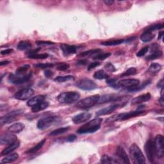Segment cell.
I'll list each match as a JSON object with an SVG mask.
<instances>
[{"label":"cell","mask_w":164,"mask_h":164,"mask_svg":"<svg viewBox=\"0 0 164 164\" xmlns=\"http://www.w3.org/2000/svg\"><path fill=\"white\" fill-rule=\"evenodd\" d=\"M14 51L13 49H7V50H5L1 51V54H3V55H6V54H10L11 53H12Z\"/></svg>","instance_id":"obj_51"},{"label":"cell","mask_w":164,"mask_h":164,"mask_svg":"<svg viewBox=\"0 0 164 164\" xmlns=\"http://www.w3.org/2000/svg\"><path fill=\"white\" fill-rule=\"evenodd\" d=\"M149 49V48L148 46H146V47H144L143 48H142L141 50L139 51H138L137 53H136V56L139 57H141L144 56L145 54L147 52H148Z\"/></svg>","instance_id":"obj_44"},{"label":"cell","mask_w":164,"mask_h":164,"mask_svg":"<svg viewBox=\"0 0 164 164\" xmlns=\"http://www.w3.org/2000/svg\"><path fill=\"white\" fill-rule=\"evenodd\" d=\"M61 49L64 55H69V54L76 53L78 50V47L67 44H61Z\"/></svg>","instance_id":"obj_19"},{"label":"cell","mask_w":164,"mask_h":164,"mask_svg":"<svg viewBox=\"0 0 164 164\" xmlns=\"http://www.w3.org/2000/svg\"><path fill=\"white\" fill-rule=\"evenodd\" d=\"M100 96L96 94L84 98L76 103V107L80 109H87L91 108L98 103Z\"/></svg>","instance_id":"obj_5"},{"label":"cell","mask_w":164,"mask_h":164,"mask_svg":"<svg viewBox=\"0 0 164 164\" xmlns=\"http://www.w3.org/2000/svg\"><path fill=\"white\" fill-rule=\"evenodd\" d=\"M36 44L39 46H43V45H52L54 44V42L51 41H36Z\"/></svg>","instance_id":"obj_47"},{"label":"cell","mask_w":164,"mask_h":164,"mask_svg":"<svg viewBox=\"0 0 164 164\" xmlns=\"http://www.w3.org/2000/svg\"><path fill=\"white\" fill-rule=\"evenodd\" d=\"M163 28V24H156L147 26L146 28L145 31H149L153 32V31L158 30H161Z\"/></svg>","instance_id":"obj_38"},{"label":"cell","mask_w":164,"mask_h":164,"mask_svg":"<svg viewBox=\"0 0 164 164\" xmlns=\"http://www.w3.org/2000/svg\"><path fill=\"white\" fill-rule=\"evenodd\" d=\"M111 55L110 53H103V54H97V55H95L94 57H93V59L94 60H105L107 58H108Z\"/></svg>","instance_id":"obj_41"},{"label":"cell","mask_w":164,"mask_h":164,"mask_svg":"<svg viewBox=\"0 0 164 164\" xmlns=\"http://www.w3.org/2000/svg\"><path fill=\"white\" fill-rule=\"evenodd\" d=\"M105 68L107 69V71H108L111 72V73L115 72V71H116V68H115V67L113 66V65L111 63L107 64L105 65Z\"/></svg>","instance_id":"obj_45"},{"label":"cell","mask_w":164,"mask_h":164,"mask_svg":"<svg viewBox=\"0 0 164 164\" xmlns=\"http://www.w3.org/2000/svg\"><path fill=\"white\" fill-rule=\"evenodd\" d=\"M100 64H100V62H92V63H91V64L89 65L88 67H87V70H88V71H90L91 69H94L95 67H97V66H99V65H100Z\"/></svg>","instance_id":"obj_48"},{"label":"cell","mask_w":164,"mask_h":164,"mask_svg":"<svg viewBox=\"0 0 164 164\" xmlns=\"http://www.w3.org/2000/svg\"><path fill=\"white\" fill-rule=\"evenodd\" d=\"M19 146H20L19 141L15 142V143L9 145L7 147H6V148L3 149V151L2 152V156L7 155L13 152L14 150L18 149L19 147Z\"/></svg>","instance_id":"obj_23"},{"label":"cell","mask_w":164,"mask_h":164,"mask_svg":"<svg viewBox=\"0 0 164 164\" xmlns=\"http://www.w3.org/2000/svg\"><path fill=\"white\" fill-rule=\"evenodd\" d=\"M91 116L92 114L89 112L81 113L73 117V118L72 119V121L75 124L84 123L87 121H89V120L91 118Z\"/></svg>","instance_id":"obj_16"},{"label":"cell","mask_w":164,"mask_h":164,"mask_svg":"<svg viewBox=\"0 0 164 164\" xmlns=\"http://www.w3.org/2000/svg\"><path fill=\"white\" fill-rule=\"evenodd\" d=\"M101 163H119V161H117L116 159H113L112 157L108 155H103L101 159Z\"/></svg>","instance_id":"obj_34"},{"label":"cell","mask_w":164,"mask_h":164,"mask_svg":"<svg viewBox=\"0 0 164 164\" xmlns=\"http://www.w3.org/2000/svg\"><path fill=\"white\" fill-rule=\"evenodd\" d=\"M46 141V139H44L43 140H42L41 142H39V143H38L37 145H35L34 147H32V148H31L30 149H29L28 151H27L26 153H35L37 152L39 150H40L42 146L44 145Z\"/></svg>","instance_id":"obj_29"},{"label":"cell","mask_w":164,"mask_h":164,"mask_svg":"<svg viewBox=\"0 0 164 164\" xmlns=\"http://www.w3.org/2000/svg\"><path fill=\"white\" fill-rule=\"evenodd\" d=\"M32 47L31 43L29 41H21L17 46V48L19 50H28Z\"/></svg>","instance_id":"obj_27"},{"label":"cell","mask_w":164,"mask_h":164,"mask_svg":"<svg viewBox=\"0 0 164 164\" xmlns=\"http://www.w3.org/2000/svg\"><path fill=\"white\" fill-rule=\"evenodd\" d=\"M130 154L133 162L135 164L146 163V158L143 151L136 144H132L130 147Z\"/></svg>","instance_id":"obj_3"},{"label":"cell","mask_w":164,"mask_h":164,"mask_svg":"<svg viewBox=\"0 0 164 164\" xmlns=\"http://www.w3.org/2000/svg\"><path fill=\"white\" fill-rule=\"evenodd\" d=\"M124 40L123 39H119V40H113V41H107L101 42V44L105 46H117L124 42Z\"/></svg>","instance_id":"obj_32"},{"label":"cell","mask_w":164,"mask_h":164,"mask_svg":"<svg viewBox=\"0 0 164 164\" xmlns=\"http://www.w3.org/2000/svg\"><path fill=\"white\" fill-rule=\"evenodd\" d=\"M25 126L22 123H15L10 125L8 128V131L12 133H19L24 130Z\"/></svg>","instance_id":"obj_20"},{"label":"cell","mask_w":164,"mask_h":164,"mask_svg":"<svg viewBox=\"0 0 164 164\" xmlns=\"http://www.w3.org/2000/svg\"><path fill=\"white\" fill-rule=\"evenodd\" d=\"M156 156L162 158L164 155V138L162 135H157L154 140Z\"/></svg>","instance_id":"obj_9"},{"label":"cell","mask_w":164,"mask_h":164,"mask_svg":"<svg viewBox=\"0 0 164 164\" xmlns=\"http://www.w3.org/2000/svg\"><path fill=\"white\" fill-rule=\"evenodd\" d=\"M69 68V65L67 64H65V63L60 64L57 67V69L59 71H65Z\"/></svg>","instance_id":"obj_46"},{"label":"cell","mask_w":164,"mask_h":164,"mask_svg":"<svg viewBox=\"0 0 164 164\" xmlns=\"http://www.w3.org/2000/svg\"><path fill=\"white\" fill-rule=\"evenodd\" d=\"M87 63V61H85V60H84V61H80L77 62V64L80 65H85Z\"/></svg>","instance_id":"obj_57"},{"label":"cell","mask_w":164,"mask_h":164,"mask_svg":"<svg viewBox=\"0 0 164 164\" xmlns=\"http://www.w3.org/2000/svg\"><path fill=\"white\" fill-rule=\"evenodd\" d=\"M103 121V119L100 117L95 118L92 121L88 122L82 126L76 132L78 134H87V133H93L100 128L101 124Z\"/></svg>","instance_id":"obj_1"},{"label":"cell","mask_w":164,"mask_h":164,"mask_svg":"<svg viewBox=\"0 0 164 164\" xmlns=\"http://www.w3.org/2000/svg\"><path fill=\"white\" fill-rule=\"evenodd\" d=\"M21 113V110H16V111L9 113L3 117H2L1 119H0L1 125L3 126V124H7L13 123L16 120V117Z\"/></svg>","instance_id":"obj_13"},{"label":"cell","mask_w":164,"mask_h":164,"mask_svg":"<svg viewBox=\"0 0 164 164\" xmlns=\"http://www.w3.org/2000/svg\"><path fill=\"white\" fill-rule=\"evenodd\" d=\"M107 84L115 89H118L120 87L117 78H108V80H107Z\"/></svg>","instance_id":"obj_37"},{"label":"cell","mask_w":164,"mask_h":164,"mask_svg":"<svg viewBox=\"0 0 164 164\" xmlns=\"http://www.w3.org/2000/svg\"><path fill=\"white\" fill-rule=\"evenodd\" d=\"M49 106V103L47 101H43L38 105L31 107V110L34 113H37L39 112L42 111L44 110H45L46 108H47Z\"/></svg>","instance_id":"obj_26"},{"label":"cell","mask_w":164,"mask_h":164,"mask_svg":"<svg viewBox=\"0 0 164 164\" xmlns=\"http://www.w3.org/2000/svg\"><path fill=\"white\" fill-rule=\"evenodd\" d=\"M93 77L96 80H103V79H108L109 76L107 74L106 72L103 70H98L93 75Z\"/></svg>","instance_id":"obj_31"},{"label":"cell","mask_w":164,"mask_h":164,"mask_svg":"<svg viewBox=\"0 0 164 164\" xmlns=\"http://www.w3.org/2000/svg\"><path fill=\"white\" fill-rule=\"evenodd\" d=\"M123 97H119L116 94H107L104 95L100 97V100L98 103H110V102H116L117 101H119L123 99Z\"/></svg>","instance_id":"obj_18"},{"label":"cell","mask_w":164,"mask_h":164,"mask_svg":"<svg viewBox=\"0 0 164 164\" xmlns=\"http://www.w3.org/2000/svg\"><path fill=\"white\" fill-rule=\"evenodd\" d=\"M69 130V127H64V128H60L57 130H53L50 134V136H57L61 134H64V133L67 132V131Z\"/></svg>","instance_id":"obj_35"},{"label":"cell","mask_w":164,"mask_h":164,"mask_svg":"<svg viewBox=\"0 0 164 164\" xmlns=\"http://www.w3.org/2000/svg\"><path fill=\"white\" fill-rule=\"evenodd\" d=\"M144 112L141 110H136L134 112H125L114 115V116L109 117L107 119L106 123H112L115 121H125V120L129 119L132 117H134L136 116H138L143 113Z\"/></svg>","instance_id":"obj_4"},{"label":"cell","mask_w":164,"mask_h":164,"mask_svg":"<svg viewBox=\"0 0 164 164\" xmlns=\"http://www.w3.org/2000/svg\"><path fill=\"white\" fill-rule=\"evenodd\" d=\"M76 85L79 89L84 90H92L96 89L98 86L94 81L88 78H82L76 83Z\"/></svg>","instance_id":"obj_8"},{"label":"cell","mask_w":164,"mask_h":164,"mask_svg":"<svg viewBox=\"0 0 164 164\" xmlns=\"http://www.w3.org/2000/svg\"><path fill=\"white\" fill-rule=\"evenodd\" d=\"M17 141V136L12 133H5L0 137V144L2 145H10Z\"/></svg>","instance_id":"obj_15"},{"label":"cell","mask_w":164,"mask_h":164,"mask_svg":"<svg viewBox=\"0 0 164 164\" xmlns=\"http://www.w3.org/2000/svg\"><path fill=\"white\" fill-rule=\"evenodd\" d=\"M157 87H160V88H163V78L160 81H158Z\"/></svg>","instance_id":"obj_54"},{"label":"cell","mask_w":164,"mask_h":164,"mask_svg":"<svg viewBox=\"0 0 164 164\" xmlns=\"http://www.w3.org/2000/svg\"><path fill=\"white\" fill-rule=\"evenodd\" d=\"M116 156L119 158V162L124 163H130V159L128 158V156L126 153V152L125 151L124 148L121 146H118L116 149Z\"/></svg>","instance_id":"obj_17"},{"label":"cell","mask_w":164,"mask_h":164,"mask_svg":"<svg viewBox=\"0 0 164 164\" xmlns=\"http://www.w3.org/2000/svg\"><path fill=\"white\" fill-rule=\"evenodd\" d=\"M10 63L9 61H2L1 62H0V65L1 66H3V65H6L7 64H8Z\"/></svg>","instance_id":"obj_56"},{"label":"cell","mask_w":164,"mask_h":164,"mask_svg":"<svg viewBox=\"0 0 164 164\" xmlns=\"http://www.w3.org/2000/svg\"><path fill=\"white\" fill-rule=\"evenodd\" d=\"M35 91L31 88H25L19 90L18 92H16L14 97L15 99L24 101L31 98V97L34 95Z\"/></svg>","instance_id":"obj_10"},{"label":"cell","mask_w":164,"mask_h":164,"mask_svg":"<svg viewBox=\"0 0 164 164\" xmlns=\"http://www.w3.org/2000/svg\"><path fill=\"white\" fill-rule=\"evenodd\" d=\"M45 96L42 95H38L34 97H31L28 100V103H27V105L30 107H34L38 104H39L43 101H44Z\"/></svg>","instance_id":"obj_21"},{"label":"cell","mask_w":164,"mask_h":164,"mask_svg":"<svg viewBox=\"0 0 164 164\" xmlns=\"http://www.w3.org/2000/svg\"><path fill=\"white\" fill-rule=\"evenodd\" d=\"M31 78V73L27 74H11L8 77V80L14 84H22L26 83Z\"/></svg>","instance_id":"obj_7"},{"label":"cell","mask_w":164,"mask_h":164,"mask_svg":"<svg viewBox=\"0 0 164 164\" xmlns=\"http://www.w3.org/2000/svg\"><path fill=\"white\" fill-rule=\"evenodd\" d=\"M58 117L57 116H48L41 119L37 123V128L39 130H45L50 126L57 121Z\"/></svg>","instance_id":"obj_11"},{"label":"cell","mask_w":164,"mask_h":164,"mask_svg":"<svg viewBox=\"0 0 164 164\" xmlns=\"http://www.w3.org/2000/svg\"><path fill=\"white\" fill-rule=\"evenodd\" d=\"M162 56V51L159 50H156L154 51L151 52V54L146 57L147 60H155L160 58Z\"/></svg>","instance_id":"obj_36"},{"label":"cell","mask_w":164,"mask_h":164,"mask_svg":"<svg viewBox=\"0 0 164 164\" xmlns=\"http://www.w3.org/2000/svg\"><path fill=\"white\" fill-rule=\"evenodd\" d=\"M30 68L29 65H25L23 66L19 67L17 70H16V74H24L25 73L28 69Z\"/></svg>","instance_id":"obj_42"},{"label":"cell","mask_w":164,"mask_h":164,"mask_svg":"<svg viewBox=\"0 0 164 164\" xmlns=\"http://www.w3.org/2000/svg\"><path fill=\"white\" fill-rule=\"evenodd\" d=\"M74 77L73 76L68 75V76H57V78L54 79V81L57 82V83H64V82L70 81V80H74Z\"/></svg>","instance_id":"obj_33"},{"label":"cell","mask_w":164,"mask_h":164,"mask_svg":"<svg viewBox=\"0 0 164 164\" xmlns=\"http://www.w3.org/2000/svg\"><path fill=\"white\" fill-rule=\"evenodd\" d=\"M54 66V64L51 63H45V64H35L34 67L36 68H40V69H47L53 67Z\"/></svg>","instance_id":"obj_40"},{"label":"cell","mask_w":164,"mask_h":164,"mask_svg":"<svg viewBox=\"0 0 164 164\" xmlns=\"http://www.w3.org/2000/svg\"><path fill=\"white\" fill-rule=\"evenodd\" d=\"M162 69V65L158 63H153L150 65L148 69V72L150 74H154L160 71Z\"/></svg>","instance_id":"obj_30"},{"label":"cell","mask_w":164,"mask_h":164,"mask_svg":"<svg viewBox=\"0 0 164 164\" xmlns=\"http://www.w3.org/2000/svg\"><path fill=\"white\" fill-rule=\"evenodd\" d=\"M140 84V81L137 79H124L119 81L120 87H123L127 89L133 88Z\"/></svg>","instance_id":"obj_14"},{"label":"cell","mask_w":164,"mask_h":164,"mask_svg":"<svg viewBox=\"0 0 164 164\" xmlns=\"http://www.w3.org/2000/svg\"><path fill=\"white\" fill-rule=\"evenodd\" d=\"M41 50V48H38V49H36V50H32V51H28L26 53V54H28V56H31V55H34V54H36L38 53V52H39V51Z\"/></svg>","instance_id":"obj_50"},{"label":"cell","mask_w":164,"mask_h":164,"mask_svg":"<svg viewBox=\"0 0 164 164\" xmlns=\"http://www.w3.org/2000/svg\"><path fill=\"white\" fill-rule=\"evenodd\" d=\"M19 158V155L18 153H11L7 155V156H5V157H4L2 162V163H12L15 160H17Z\"/></svg>","instance_id":"obj_25"},{"label":"cell","mask_w":164,"mask_h":164,"mask_svg":"<svg viewBox=\"0 0 164 164\" xmlns=\"http://www.w3.org/2000/svg\"><path fill=\"white\" fill-rule=\"evenodd\" d=\"M104 3H105L107 5L110 6V5L114 3V1H112V0H105V1H104Z\"/></svg>","instance_id":"obj_53"},{"label":"cell","mask_w":164,"mask_h":164,"mask_svg":"<svg viewBox=\"0 0 164 164\" xmlns=\"http://www.w3.org/2000/svg\"><path fill=\"white\" fill-rule=\"evenodd\" d=\"M155 37L153 33L149 31H144L140 36L141 41L144 42H148L154 39Z\"/></svg>","instance_id":"obj_24"},{"label":"cell","mask_w":164,"mask_h":164,"mask_svg":"<svg viewBox=\"0 0 164 164\" xmlns=\"http://www.w3.org/2000/svg\"><path fill=\"white\" fill-rule=\"evenodd\" d=\"M163 34L164 33L163 31H161L159 32V34H158V39H163Z\"/></svg>","instance_id":"obj_55"},{"label":"cell","mask_w":164,"mask_h":164,"mask_svg":"<svg viewBox=\"0 0 164 164\" xmlns=\"http://www.w3.org/2000/svg\"><path fill=\"white\" fill-rule=\"evenodd\" d=\"M151 97V95L150 93H146V94L140 95L139 96L135 97L134 99H133L132 102L133 104H140V103L150 100Z\"/></svg>","instance_id":"obj_22"},{"label":"cell","mask_w":164,"mask_h":164,"mask_svg":"<svg viewBox=\"0 0 164 164\" xmlns=\"http://www.w3.org/2000/svg\"><path fill=\"white\" fill-rule=\"evenodd\" d=\"M80 97V95L78 92L69 91L61 93L57 96V100L62 104H71L78 101Z\"/></svg>","instance_id":"obj_2"},{"label":"cell","mask_w":164,"mask_h":164,"mask_svg":"<svg viewBox=\"0 0 164 164\" xmlns=\"http://www.w3.org/2000/svg\"><path fill=\"white\" fill-rule=\"evenodd\" d=\"M101 51V50H100V49H95V50H91L82 52L78 54V57H90L92 55H94V54H99V53H100Z\"/></svg>","instance_id":"obj_28"},{"label":"cell","mask_w":164,"mask_h":164,"mask_svg":"<svg viewBox=\"0 0 164 164\" xmlns=\"http://www.w3.org/2000/svg\"><path fill=\"white\" fill-rule=\"evenodd\" d=\"M137 72V71L135 68V67H131L128 69L126 71H125L123 74H122V76H131V75H134Z\"/></svg>","instance_id":"obj_43"},{"label":"cell","mask_w":164,"mask_h":164,"mask_svg":"<svg viewBox=\"0 0 164 164\" xmlns=\"http://www.w3.org/2000/svg\"><path fill=\"white\" fill-rule=\"evenodd\" d=\"M145 151L146 156L151 163H154L156 157V150L154 140L150 139L145 144Z\"/></svg>","instance_id":"obj_6"},{"label":"cell","mask_w":164,"mask_h":164,"mask_svg":"<svg viewBox=\"0 0 164 164\" xmlns=\"http://www.w3.org/2000/svg\"><path fill=\"white\" fill-rule=\"evenodd\" d=\"M44 75L47 78H50L53 75V73L50 70H46L44 71Z\"/></svg>","instance_id":"obj_52"},{"label":"cell","mask_w":164,"mask_h":164,"mask_svg":"<svg viewBox=\"0 0 164 164\" xmlns=\"http://www.w3.org/2000/svg\"><path fill=\"white\" fill-rule=\"evenodd\" d=\"M49 57L48 53H42V54H36L34 55L28 56V58L31 59H46Z\"/></svg>","instance_id":"obj_39"},{"label":"cell","mask_w":164,"mask_h":164,"mask_svg":"<svg viewBox=\"0 0 164 164\" xmlns=\"http://www.w3.org/2000/svg\"><path fill=\"white\" fill-rule=\"evenodd\" d=\"M76 138H77V136H76V135H71L67 136L66 140L67 142H69V143H71V142L74 141L76 139Z\"/></svg>","instance_id":"obj_49"},{"label":"cell","mask_w":164,"mask_h":164,"mask_svg":"<svg viewBox=\"0 0 164 164\" xmlns=\"http://www.w3.org/2000/svg\"><path fill=\"white\" fill-rule=\"evenodd\" d=\"M126 103H116L113 104L112 105H110L109 107H105L101 110L97 111L96 112V116H106V115L110 114L114 111H116L117 109H118L119 107H123L124 105V104Z\"/></svg>","instance_id":"obj_12"},{"label":"cell","mask_w":164,"mask_h":164,"mask_svg":"<svg viewBox=\"0 0 164 164\" xmlns=\"http://www.w3.org/2000/svg\"><path fill=\"white\" fill-rule=\"evenodd\" d=\"M159 103L161 105L162 107H163L164 105V101H163V97H160L159 100Z\"/></svg>","instance_id":"obj_58"}]
</instances>
